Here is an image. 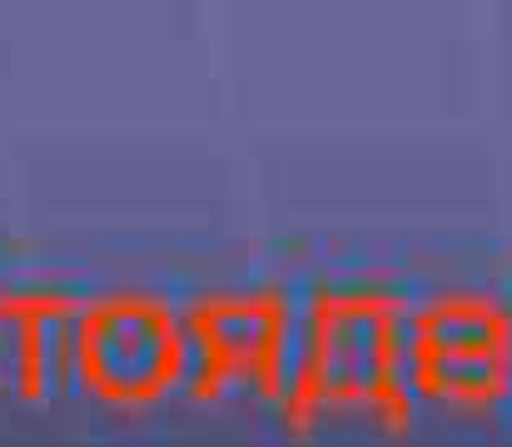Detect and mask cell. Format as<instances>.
<instances>
[{
	"label": "cell",
	"mask_w": 512,
	"mask_h": 447,
	"mask_svg": "<svg viewBox=\"0 0 512 447\" xmlns=\"http://www.w3.org/2000/svg\"><path fill=\"white\" fill-rule=\"evenodd\" d=\"M393 378L398 393L413 383L438 403H493L512 383V318L483 298H443L423 313L398 308Z\"/></svg>",
	"instance_id": "obj_1"
},
{
	"label": "cell",
	"mask_w": 512,
	"mask_h": 447,
	"mask_svg": "<svg viewBox=\"0 0 512 447\" xmlns=\"http://www.w3.org/2000/svg\"><path fill=\"white\" fill-rule=\"evenodd\" d=\"M398 308L383 298H329L314 323V368L299 413H368L398 403L393 378Z\"/></svg>",
	"instance_id": "obj_2"
},
{
	"label": "cell",
	"mask_w": 512,
	"mask_h": 447,
	"mask_svg": "<svg viewBox=\"0 0 512 447\" xmlns=\"http://www.w3.org/2000/svg\"><path fill=\"white\" fill-rule=\"evenodd\" d=\"M85 368L125 398H145L179 373V328L150 303H115L85 323Z\"/></svg>",
	"instance_id": "obj_3"
},
{
	"label": "cell",
	"mask_w": 512,
	"mask_h": 447,
	"mask_svg": "<svg viewBox=\"0 0 512 447\" xmlns=\"http://www.w3.org/2000/svg\"><path fill=\"white\" fill-rule=\"evenodd\" d=\"M214 363H219V378H269V363H274V343H279V328H284V308L274 298H219V303H204L194 313Z\"/></svg>",
	"instance_id": "obj_4"
}]
</instances>
